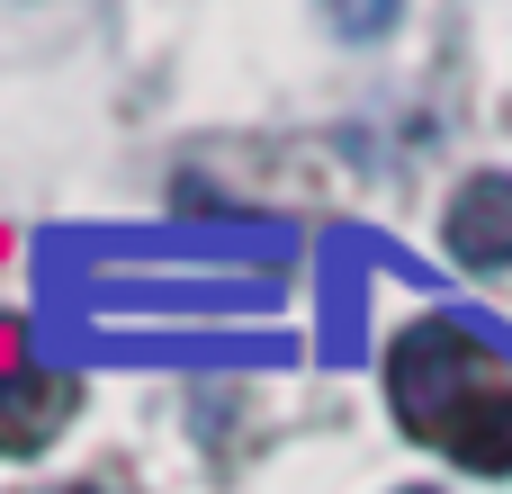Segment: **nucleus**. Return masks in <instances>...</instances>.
<instances>
[{"instance_id": "obj_1", "label": "nucleus", "mask_w": 512, "mask_h": 494, "mask_svg": "<svg viewBox=\"0 0 512 494\" xmlns=\"http://www.w3.org/2000/svg\"><path fill=\"white\" fill-rule=\"evenodd\" d=\"M396 423L468 477H512V360L468 324H405L387 351Z\"/></svg>"}, {"instance_id": "obj_2", "label": "nucleus", "mask_w": 512, "mask_h": 494, "mask_svg": "<svg viewBox=\"0 0 512 494\" xmlns=\"http://www.w3.org/2000/svg\"><path fill=\"white\" fill-rule=\"evenodd\" d=\"M72 378H54V369H0V450L9 459H27V450H45L63 423H72Z\"/></svg>"}, {"instance_id": "obj_3", "label": "nucleus", "mask_w": 512, "mask_h": 494, "mask_svg": "<svg viewBox=\"0 0 512 494\" xmlns=\"http://www.w3.org/2000/svg\"><path fill=\"white\" fill-rule=\"evenodd\" d=\"M450 252L468 270H512V180H468L450 198Z\"/></svg>"}, {"instance_id": "obj_4", "label": "nucleus", "mask_w": 512, "mask_h": 494, "mask_svg": "<svg viewBox=\"0 0 512 494\" xmlns=\"http://www.w3.org/2000/svg\"><path fill=\"white\" fill-rule=\"evenodd\" d=\"M414 494H432V486H414Z\"/></svg>"}]
</instances>
